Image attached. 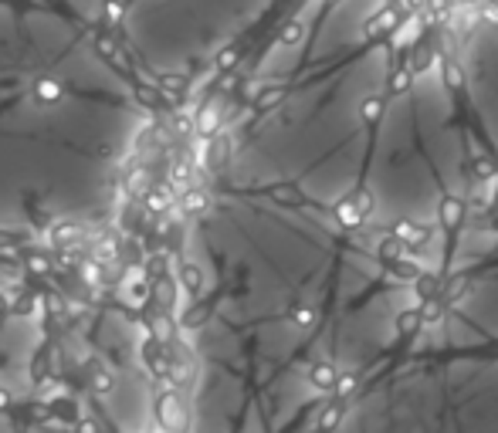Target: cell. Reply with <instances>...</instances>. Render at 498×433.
I'll list each match as a JSON object with an SVG mask.
<instances>
[{
	"label": "cell",
	"instance_id": "7a4b0ae2",
	"mask_svg": "<svg viewBox=\"0 0 498 433\" xmlns=\"http://www.w3.org/2000/svg\"><path fill=\"white\" fill-rule=\"evenodd\" d=\"M308 382H312L315 389H322V393H332L336 382H339V373H336L332 362H315V366L308 369Z\"/></svg>",
	"mask_w": 498,
	"mask_h": 433
},
{
	"label": "cell",
	"instance_id": "7c38bea8",
	"mask_svg": "<svg viewBox=\"0 0 498 433\" xmlns=\"http://www.w3.org/2000/svg\"><path fill=\"white\" fill-rule=\"evenodd\" d=\"M339 416H343V403H332L322 410V420H319V433H329L336 423H339Z\"/></svg>",
	"mask_w": 498,
	"mask_h": 433
},
{
	"label": "cell",
	"instance_id": "5b68a950",
	"mask_svg": "<svg viewBox=\"0 0 498 433\" xmlns=\"http://www.w3.org/2000/svg\"><path fill=\"white\" fill-rule=\"evenodd\" d=\"M153 298L159 302V308H166V312L173 308V302H176V284H173L170 274H163V278L153 281Z\"/></svg>",
	"mask_w": 498,
	"mask_h": 433
},
{
	"label": "cell",
	"instance_id": "6da1fadb",
	"mask_svg": "<svg viewBox=\"0 0 498 433\" xmlns=\"http://www.w3.org/2000/svg\"><path fill=\"white\" fill-rule=\"evenodd\" d=\"M156 423L166 433H187L190 430V416L183 410V396L180 389H166L163 396H156Z\"/></svg>",
	"mask_w": 498,
	"mask_h": 433
},
{
	"label": "cell",
	"instance_id": "9c48e42d",
	"mask_svg": "<svg viewBox=\"0 0 498 433\" xmlns=\"http://www.w3.org/2000/svg\"><path fill=\"white\" fill-rule=\"evenodd\" d=\"M34 95H38L41 105H55L58 98H61V85H58V81H51V78H44V81H38Z\"/></svg>",
	"mask_w": 498,
	"mask_h": 433
},
{
	"label": "cell",
	"instance_id": "5bb4252c",
	"mask_svg": "<svg viewBox=\"0 0 498 433\" xmlns=\"http://www.w3.org/2000/svg\"><path fill=\"white\" fill-rule=\"evenodd\" d=\"M78 433H98L96 420H78Z\"/></svg>",
	"mask_w": 498,
	"mask_h": 433
},
{
	"label": "cell",
	"instance_id": "9a60e30c",
	"mask_svg": "<svg viewBox=\"0 0 498 433\" xmlns=\"http://www.w3.org/2000/svg\"><path fill=\"white\" fill-rule=\"evenodd\" d=\"M11 406H14V399H11V393H7V389H0V413H7Z\"/></svg>",
	"mask_w": 498,
	"mask_h": 433
},
{
	"label": "cell",
	"instance_id": "8fae6325",
	"mask_svg": "<svg viewBox=\"0 0 498 433\" xmlns=\"http://www.w3.org/2000/svg\"><path fill=\"white\" fill-rule=\"evenodd\" d=\"M24 267L34 271V274H51V271H55V264L48 261L44 254H24Z\"/></svg>",
	"mask_w": 498,
	"mask_h": 433
},
{
	"label": "cell",
	"instance_id": "ba28073f",
	"mask_svg": "<svg viewBox=\"0 0 498 433\" xmlns=\"http://www.w3.org/2000/svg\"><path fill=\"white\" fill-rule=\"evenodd\" d=\"M92 389H96V396H109L115 389V376L109 369L96 366V369H92Z\"/></svg>",
	"mask_w": 498,
	"mask_h": 433
},
{
	"label": "cell",
	"instance_id": "2e32d148",
	"mask_svg": "<svg viewBox=\"0 0 498 433\" xmlns=\"http://www.w3.org/2000/svg\"><path fill=\"white\" fill-rule=\"evenodd\" d=\"M4 315H11V312H7V295H0V319H4Z\"/></svg>",
	"mask_w": 498,
	"mask_h": 433
},
{
	"label": "cell",
	"instance_id": "277c9868",
	"mask_svg": "<svg viewBox=\"0 0 498 433\" xmlns=\"http://www.w3.org/2000/svg\"><path fill=\"white\" fill-rule=\"evenodd\" d=\"M180 284L187 295H200L204 291V267L197 261H183L180 264Z\"/></svg>",
	"mask_w": 498,
	"mask_h": 433
},
{
	"label": "cell",
	"instance_id": "8992f818",
	"mask_svg": "<svg viewBox=\"0 0 498 433\" xmlns=\"http://www.w3.org/2000/svg\"><path fill=\"white\" fill-rule=\"evenodd\" d=\"M211 319V305L207 302H197L193 305V308H187V312H183V315H180V328H200V325H204V321Z\"/></svg>",
	"mask_w": 498,
	"mask_h": 433
},
{
	"label": "cell",
	"instance_id": "3957f363",
	"mask_svg": "<svg viewBox=\"0 0 498 433\" xmlns=\"http://www.w3.org/2000/svg\"><path fill=\"white\" fill-rule=\"evenodd\" d=\"M78 237H81V227H78L75 220H61V224L48 234V247H58V251H61V247H72Z\"/></svg>",
	"mask_w": 498,
	"mask_h": 433
},
{
	"label": "cell",
	"instance_id": "4fadbf2b",
	"mask_svg": "<svg viewBox=\"0 0 498 433\" xmlns=\"http://www.w3.org/2000/svg\"><path fill=\"white\" fill-rule=\"evenodd\" d=\"M166 264H170V258H166V254H153V258L146 261V278H150V281L163 278V274H166Z\"/></svg>",
	"mask_w": 498,
	"mask_h": 433
},
{
	"label": "cell",
	"instance_id": "30bf717a",
	"mask_svg": "<svg viewBox=\"0 0 498 433\" xmlns=\"http://www.w3.org/2000/svg\"><path fill=\"white\" fill-rule=\"evenodd\" d=\"M61 382H58V376H44V379H38V396L41 399H48V403H58L61 399Z\"/></svg>",
	"mask_w": 498,
	"mask_h": 433
},
{
	"label": "cell",
	"instance_id": "52a82bcc",
	"mask_svg": "<svg viewBox=\"0 0 498 433\" xmlns=\"http://www.w3.org/2000/svg\"><path fill=\"white\" fill-rule=\"evenodd\" d=\"M51 366H55V349H41L38 356H34V362H31V376H34V382L44 376H51Z\"/></svg>",
	"mask_w": 498,
	"mask_h": 433
}]
</instances>
